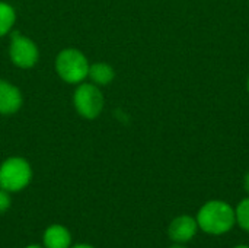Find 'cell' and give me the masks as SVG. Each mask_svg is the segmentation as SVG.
Instances as JSON below:
<instances>
[{"label": "cell", "mask_w": 249, "mask_h": 248, "mask_svg": "<svg viewBox=\"0 0 249 248\" xmlns=\"http://www.w3.org/2000/svg\"><path fill=\"white\" fill-rule=\"evenodd\" d=\"M196 219L198 228L209 235H223L236 225L235 209L223 200H210L204 203Z\"/></svg>", "instance_id": "cell-1"}, {"label": "cell", "mask_w": 249, "mask_h": 248, "mask_svg": "<svg viewBox=\"0 0 249 248\" xmlns=\"http://www.w3.org/2000/svg\"><path fill=\"white\" fill-rule=\"evenodd\" d=\"M89 61L77 48H64L55 57V72L66 82L79 85L89 73Z\"/></svg>", "instance_id": "cell-2"}, {"label": "cell", "mask_w": 249, "mask_h": 248, "mask_svg": "<svg viewBox=\"0 0 249 248\" xmlns=\"http://www.w3.org/2000/svg\"><path fill=\"white\" fill-rule=\"evenodd\" d=\"M32 178L29 162L20 156H12L0 165V189L9 193H16L28 187Z\"/></svg>", "instance_id": "cell-3"}, {"label": "cell", "mask_w": 249, "mask_h": 248, "mask_svg": "<svg viewBox=\"0 0 249 248\" xmlns=\"http://www.w3.org/2000/svg\"><path fill=\"white\" fill-rule=\"evenodd\" d=\"M74 108L86 120H95L104 110V95L95 83H79L73 95Z\"/></svg>", "instance_id": "cell-4"}, {"label": "cell", "mask_w": 249, "mask_h": 248, "mask_svg": "<svg viewBox=\"0 0 249 248\" xmlns=\"http://www.w3.org/2000/svg\"><path fill=\"white\" fill-rule=\"evenodd\" d=\"M9 57L15 66L20 69H31L39 58V50L31 38L18 31H13L10 37Z\"/></svg>", "instance_id": "cell-5"}, {"label": "cell", "mask_w": 249, "mask_h": 248, "mask_svg": "<svg viewBox=\"0 0 249 248\" xmlns=\"http://www.w3.org/2000/svg\"><path fill=\"white\" fill-rule=\"evenodd\" d=\"M198 229L200 228L196 218L190 215H181L169 224L168 235L175 244H187L197 235Z\"/></svg>", "instance_id": "cell-6"}, {"label": "cell", "mask_w": 249, "mask_h": 248, "mask_svg": "<svg viewBox=\"0 0 249 248\" xmlns=\"http://www.w3.org/2000/svg\"><path fill=\"white\" fill-rule=\"evenodd\" d=\"M23 98L19 88L4 79H0V114H15L20 110Z\"/></svg>", "instance_id": "cell-7"}, {"label": "cell", "mask_w": 249, "mask_h": 248, "mask_svg": "<svg viewBox=\"0 0 249 248\" xmlns=\"http://www.w3.org/2000/svg\"><path fill=\"white\" fill-rule=\"evenodd\" d=\"M44 248H70L71 247V234L70 231L58 224L50 225L42 235Z\"/></svg>", "instance_id": "cell-8"}, {"label": "cell", "mask_w": 249, "mask_h": 248, "mask_svg": "<svg viewBox=\"0 0 249 248\" xmlns=\"http://www.w3.org/2000/svg\"><path fill=\"white\" fill-rule=\"evenodd\" d=\"M88 77H90L92 83H95L96 86H107L114 80L115 72L108 63L99 61V63H93L89 66Z\"/></svg>", "instance_id": "cell-9"}, {"label": "cell", "mask_w": 249, "mask_h": 248, "mask_svg": "<svg viewBox=\"0 0 249 248\" xmlns=\"http://www.w3.org/2000/svg\"><path fill=\"white\" fill-rule=\"evenodd\" d=\"M16 20V12L15 9L4 1H0V38L7 35Z\"/></svg>", "instance_id": "cell-10"}, {"label": "cell", "mask_w": 249, "mask_h": 248, "mask_svg": "<svg viewBox=\"0 0 249 248\" xmlns=\"http://www.w3.org/2000/svg\"><path fill=\"white\" fill-rule=\"evenodd\" d=\"M235 213H236V224L245 232H249V196L239 202V205L235 209Z\"/></svg>", "instance_id": "cell-11"}, {"label": "cell", "mask_w": 249, "mask_h": 248, "mask_svg": "<svg viewBox=\"0 0 249 248\" xmlns=\"http://www.w3.org/2000/svg\"><path fill=\"white\" fill-rule=\"evenodd\" d=\"M12 205V197L10 193L6 191L4 189H0V215L7 212Z\"/></svg>", "instance_id": "cell-12"}, {"label": "cell", "mask_w": 249, "mask_h": 248, "mask_svg": "<svg viewBox=\"0 0 249 248\" xmlns=\"http://www.w3.org/2000/svg\"><path fill=\"white\" fill-rule=\"evenodd\" d=\"M244 187H245V191L249 194V171L245 174V178H244Z\"/></svg>", "instance_id": "cell-13"}, {"label": "cell", "mask_w": 249, "mask_h": 248, "mask_svg": "<svg viewBox=\"0 0 249 248\" xmlns=\"http://www.w3.org/2000/svg\"><path fill=\"white\" fill-rule=\"evenodd\" d=\"M70 248H95L92 247V246H89V244H77V246H73V247Z\"/></svg>", "instance_id": "cell-14"}, {"label": "cell", "mask_w": 249, "mask_h": 248, "mask_svg": "<svg viewBox=\"0 0 249 248\" xmlns=\"http://www.w3.org/2000/svg\"><path fill=\"white\" fill-rule=\"evenodd\" d=\"M169 248H185V247H184V244H174L172 247H169Z\"/></svg>", "instance_id": "cell-15"}, {"label": "cell", "mask_w": 249, "mask_h": 248, "mask_svg": "<svg viewBox=\"0 0 249 248\" xmlns=\"http://www.w3.org/2000/svg\"><path fill=\"white\" fill-rule=\"evenodd\" d=\"M233 248H249V246H245V244H239V246H236V247Z\"/></svg>", "instance_id": "cell-16"}, {"label": "cell", "mask_w": 249, "mask_h": 248, "mask_svg": "<svg viewBox=\"0 0 249 248\" xmlns=\"http://www.w3.org/2000/svg\"><path fill=\"white\" fill-rule=\"evenodd\" d=\"M25 248H44V247H41V246H28V247H25Z\"/></svg>", "instance_id": "cell-17"}, {"label": "cell", "mask_w": 249, "mask_h": 248, "mask_svg": "<svg viewBox=\"0 0 249 248\" xmlns=\"http://www.w3.org/2000/svg\"><path fill=\"white\" fill-rule=\"evenodd\" d=\"M247 86H248V92H249V77H248V85H247Z\"/></svg>", "instance_id": "cell-18"}]
</instances>
